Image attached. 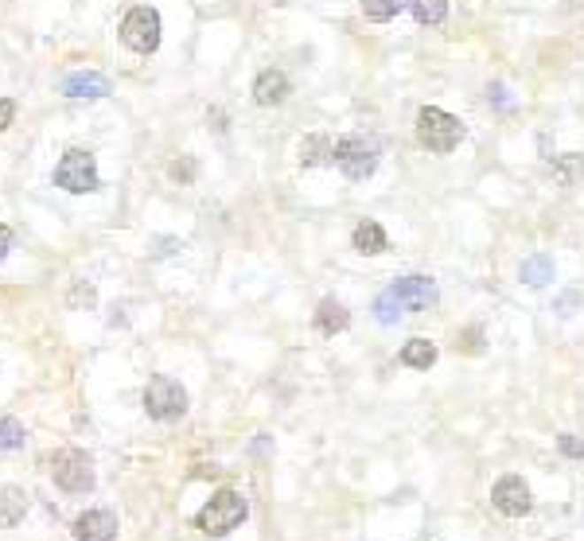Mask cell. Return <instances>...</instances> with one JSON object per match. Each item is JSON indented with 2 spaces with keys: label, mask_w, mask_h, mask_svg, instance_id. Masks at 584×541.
Returning a JSON list of instances; mask_svg holds the SVG:
<instances>
[{
  "label": "cell",
  "mask_w": 584,
  "mask_h": 541,
  "mask_svg": "<svg viewBox=\"0 0 584 541\" xmlns=\"http://www.w3.org/2000/svg\"><path fill=\"white\" fill-rule=\"evenodd\" d=\"M436 304V281L433 277H402L394 281L386 292H378L374 316L378 323H397L409 312H425Z\"/></svg>",
  "instance_id": "obj_1"
},
{
  "label": "cell",
  "mask_w": 584,
  "mask_h": 541,
  "mask_svg": "<svg viewBox=\"0 0 584 541\" xmlns=\"http://www.w3.org/2000/svg\"><path fill=\"white\" fill-rule=\"evenodd\" d=\"M250 506L246 498L238 495V491H214V495L203 503V510L195 514V529H203L207 537H227L230 529H238L242 522H246Z\"/></svg>",
  "instance_id": "obj_2"
},
{
  "label": "cell",
  "mask_w": 584,
  "mask_h": 541,
  "mask_svg": "<svg viewBox=\"0 0 584 541\" xmlns=\"http://www.w3.org/2000/svg\"><path fill=\"white\" fill-rule=\"evenodd\" d=\"M417 141H421L428 152L444 156L464 141V125H460V117L436 110V105H425V110L417 113Z\"/></svg>",
  "instance_id": "obj_3"
},
{
  "label": "cell",
  "mask_w": 584,
  "mask_h": 541,
  "mask_svg": "<svg viewBox=\"0 0 584 541\" xmlns=\"http://www.w3.org/2000/svg\"><path fill=\"white\" fill-rule=\"evenodd\" d=\"M51 479L66 495H86L94 491V460L82 448H58L51 456Z\"/></svg>",
  "instance_id": "obj_4"
},
{
  "label": "cell",
  "mask_w": 584,
  "mask_h": 541,
  "mask_svg": "<svg viewBox=\"0 0 584 541\" xmlns=\"http://www.w3.org/2000/svg\"><path fill=\"white\" fill-rule=\"evenodd\" d=\"M144 413L152 421H180L188 413V390L168 374H156L144 386Z\"/></svg>",
  "instance_id": "obj_5"
},
{
  "label": "cell",
  "mask_w": 584,
  "mask_h": 541,
  "mask_svg": "<svg viewBox=\"0 0 584 541\" xmlns=\"http://www.w3.org/2000/svg\"><path fill=\"white\" fill-rule=\"evenodd\" d=\"M55 183L63 187V191H71V195L97 191V160L86 149L63 152V160H58V168H55Z\"/></svg>",
  "instance_id": "obj_6"
},
{
  "label": "cell",
  "mask_w": 584,
  "mask_h": 541,
  "mask_svg": "<svg viewBox=\"0 0 584 541\" xmlns=\"http://www.w3.org/2000/svg\"><path fill=\"white\" fill-rule=\"evenodd\" d=\"M335 164L347 180H370L378 168V144L366 136H343V141H335Z\"/></svg>",
  "instance_id": "obj_7"
},
{
  "label": "cell",
  "mask_w": 584,
  "mask_h": 541,
  "mask_svg": "<svg viewBox=\"0 0 584 541\" xmlns=\"http://www.w3.org/2000/svg\"><path fill=\"white\" fill-rule=\"evenodd\" d=\"M121 39L129 51H141V55H152L160 47V16L156 8H129L121 19Z\"/></svg>",
  "instance_id": "obj_8"
},
{
  "label": "cell",
  "mask_w": 584,
  "mask_h": 541,
  "mask_svg": "<svg viewBox=\"0 0 584 541\" xmlns=\"http://www.w3.org/2000/svg\"><path fill=\"white\" fill-rule=\"evenodd\" d=\"M491 503L506 518H522V514H530L534 498H530V487L522 483V475H503L499 483L491 487Z\"/></svg>",
  "instance_id": "obj_9"
},
{
  "label": "cell",
  "mask_w": 584,
  "mask_h": 541,
  "mask_svg": "<svg viewBox=\"0 0 584 541\" xmlns=\"http://www.w3.org/2000/svg\"><path fill=\"white\" fill-rule=\"evenodd\" d=\"M78 541H117V514L113 510H86L74 518Z\"/></svg>",
  "instance_id": "obj_10"
},
{
  "label": "cell",
  "mask_w": 584,
  "mask_h": 541,
  "mask_svg": "<svg viewBox=\"0 0 584 541\" xmlns=\"http://www.w3.org/2000/svg\"><path fill=\"white\" fill-rule=\"evenodd\" d=\"M63 94L66 97H105L110 94V78L94 74V71H78L63 78Z\"/></svg>",
  "instance_id": "obj_11"
},
{
  "label": "cell",
  "mask_w": 584,
  "mask_h": 541,
  "mask_svg": "<svg viewBox=\"0 0 584 541\" xmlns=\"http://www.w3.org/2000/svg\"><path fill=\"white\" fill-rule=\"evenodd\" d=\"M27 491L24 487H0V529H12L24 522V514H27Z\"/></svg>",
  "instance_id": "obj_12"
},
{
  "label": "cell",
  "mask_w": 584,
  "mask_h": 541,
  "mask_svg": "<svg viewBox=\"0 0 584 541\" xmlns=\"http://www.w3.org/2000/svg\"><path fill=\"white\" fill-rule=\"evenodd\" d=\"M253 97L261 105H280L288 97V78L280 71H261L257 82H253Z\"/></svg>",
  "instance_id": "obj_13"
},
{
  "label": "cell",
  "mask_w": 584,
  "mask_h": 541,
  "mask_svg": "<svg viewBox=\"0 0 584 541\" xmlns=\"http://www.w3.org/2000/svg\"><path fill=\"white\" fill-rule=\"evenodd\" d=\"M347 323H350V312L339 300H324L316 308V331L319 336H339V331H347Z\"/></svg>",
  "instance_id": "obj_14"
},
{
  "label": "cell",
  "mask_w": 584,
  "mask_h": 541,
  "mask_svg": "<svg viewBox=\"0 0 584 541\" xmlns=\"http://www.w3.org/2000/svg\"><path fill=\"white\" fill-rule=\"evenodd\" d=\"M327 160H335V144L319 133L304 136V144H300V164H304V168H316V164H327Z\"/></svg>",
  "instance_id": "obj_15"
},
{
  "label": "cell",
  "mask_w": 584,
  "mask_h": 541,
  "mask_svg": "<svg viewBox=\"0 0 584 541\" xmlns=\"http://www.w3.org/2000/svg\"><path fill=\"white\" fill-rule=\"evenodd\" d=\"M350 242H355V250L358 253H382L386 250V230L378 222H358L355 226V234H350Z\"/></svg>",
  "instance_id": "obj_16"
},
{
  "label": "cell",
  "mask_w": 584,
  "mask_h": 541,
  "mask_svg": "<svg viewBox=\"0 0 584 541\" xmlns=\"http://www.w3.org/2000/svg\"><path fill=\"white\" fill-rule=\"evenodd\" d=\"M436 362V347L428 339H409L402 347V367L409 370H428Z\"/></svg>",
  "instance_id": "obj_17"
},
{
  "label": "cell",
  "mask_w": 584,
  "mask_h": 541,
  "mask_svg": "<svg viewBox=\"0 0 584 541\" xmlns=\"http://www.w3.org/2000/svg\"><path fill=\"white\" fill-rule=\"evenodd\" d=\"M519 277H522L526 284H534V289L549 284V281H553V258H545V253H534V258H526L522 269H519Z\"/></svg>",
  "instance_id": "obj_18"
},
{
  "label": "cell",
  "mask_w": 584,
  "mask_h": 541,
  "mask_svg": "<svg viewBox=\"0 0 584 541\" xmlns=\"http://www.w3.org/2000/svg\"><path fill=\"white\" fill-rule=\"evenodd\" d=\"M27 444V429L16 417H0V452H19Z\"/></svg>",
  "instance_id": "obj_19"
},
{
  "label": "cell",
  "mask_w": 584,
  "mask_h": 541,
  "mask_svg": "<svg viewBox=\"0 0 584 541\" xmlns=\"http://www.w3.org/2000/svg\"><path fill=\"white\" fill-rule=\"evenodd\" d=\"M553 175H557L565 187H572L584 175V156L580 152H565L561 160H553Z\"/></svg>",
  "instance_id": "obj_20"
},
{
  "label": "cell",
  "mask_w": 584,
  "mask_h": 541,
  "mask_svg": "<svg viewBox=\"0 0 584 541\" xmlns=\"http://www.w3.org/2000/svg\"><path fill=\"white\" fill-rule=\"evenodd\" d=\"M409 8H413L417 24H428V27L448 16V0H409Z\"/></svg>",
  "instance_id": "obj_21"
},
{
  "label": "cell",
  "mask_w": 584,
  "mask_h": 541,
  "mask_svg": "<svg viewBox=\"0 0 584 541\" xmlns=\"http://www.w3.org/2000/svg\"><path fill=\"white\" fill-rule=\"evenodd\" d=\"M397 8H402V0H363V12H366V19H374V24L394 19Z\"/></svg>",
  "instance_id": "obj_22"
},
{
  "label": "cell",
  "mask_w": 584,
  "mask_h": 541,
  "mask_svg": "<svg viewBox=\"0 0 584 541\" xmlns=\"http://www.w3.org/2000/svg\"><path fill=\"white\" fill-rule=\"evenodd\" d=\"M94 300H97L94 284H74V289H71V308H90Z\"/></svg>",
  "instance_id": "obj_23"
},
{
  "label": "cell",
  "mask_w": 584,
  "mask_h": 541,
  "mask_svg": "<svg viewBox=\"0 0 584 541\" xmlns=\"http://www.w3.org/2000/svg\"><path fill=\"white\" fill-rule=\"evenodd\" d=\"M172 180H183V183L195 180V160H191V156H183V160L172 164Z\"/></svg>",
  "instance_id": "obj_24"
},
{
  "label": "cell",
  "mask_w": 584,
  "mask_h": 541,
  "mask_svg": "<svg viewBox=\"0 0 584 541\" xmlns=\"http://www.w3.org/2000/svg\"><path fill=\"white\" fill-rule=\"evenodd\" d=\"M557 444H561V452H565V456H572V460H580V456H584V444H580L577 437H569V432H565V437L557 440Z\"/></svg>",
  "instance_id": "obj_25"
},
{
  "label": "cell",
  "mask_w": 584,
  "mask_h": 541,
  "mask_svg": "<svg viewBox=\"0 0 584 541\" xmlns=\"http://www.w3.org/2000/svg\"><path fill=\"white\" fill-rule=\"evenodd\" d=\"M12 117H16V102L12 97H0V133L12 125Z\"/></svg>",
  "instance_id": "obj_26"
},
{
  "label": "cell",
  "mask_w": 584,
  "mask_h": 541,
  "mask_svg": "<svg viewBox=\"0 0 584 541\" xmlns=\"http://www.w3.org/2000/svg\"><path fill=\"white\" fill-rule=\"evenodd\" d=\"M577 304H580L577 292H565V297L557 300V312H561V316H572V308H577Z\"/></svg>",
  "instance_id": "obj_27"
},
{
  "label": "cell",
  "mask_w": 584,
  "mask_h": 541,
  "mask_svg": "<svg viewBox=\"0 0 584 541\" xmlns=\"http://www.w3.org/2000/svg\"><path fill=\"white\" fill-rule=\"evenodd\" d=\"M487 97H495V105H499V110H511V97H506V86H491V90H487Z\"/></svg>",
  "instance_id": "obj_28"
},
{
  "label": "cell",
  "mask_w": 584,
  "mask_h": 541,
  "mask_svg": "<svg viewBox=\"0 0 584 541\" xmlns=\"http://www.w3.org/2000/svg\"><path fill=\"white\" fill-rule=\"evenodd\" d=\"M8 250H12V230H8V226L0 222V261L8 258Z\"/></svg>",
  "instance_id": "obj_29"
},
{
  "label": "cell",
  "mask_w": 584,
  "mask_h": 541,
  "mask_svg": "<svg viewBox=\"0 0 584 541\" xmlns=\"http://www.w3.org/2000/svg\"><path fill=\"white\" fill-rule=\"evenodd\" d=\"M475 339H480V331H467V336H464L460 343H456V347H464V351H480V343H475Z\"/></svg>",
  "instance_id": "obj_30"
}]
</instances>
